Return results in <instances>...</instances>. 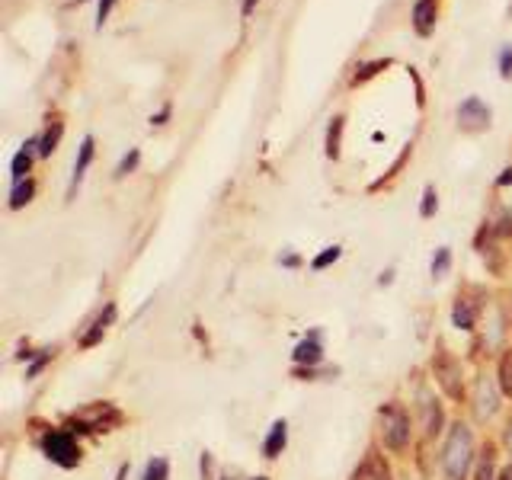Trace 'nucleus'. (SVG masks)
Masks as SVG:
<instances>
[{
  "label": "nucleus",
  "mask_w": 512,
  "mask_h": 480,
  "mask_svg": "<svg viewBox=\"0 0 512 480\" xmlns=\"http://www.w3.org/2000/svg\"><path fill=\"white\" fill-rule=\"evenodd\" d=\"M474 461V439H471V429L458 423L448 432V442H445V452H442V471L445 480H464L468 477V468Z\"/></svg>",
  "instance_id": "obj_1"
},
{
  "label": "nucleus",
  "mask_w": 512,
  "mask_h": 480,
  "mask_svg": "<svg viewBox=\"0 0 512 480\" xmlns=\"http://www.w3.org/2000/svg\"><path fill=\"white\" fill-rule=\"evenodd\" d=\"M42 452L58 468H77L80 464V445L68 429H48L42 436Z\"/></svg>",
  "instance_id": "obj_2"
},
{
  "label": "nucleus",
  "mask_w": 512,
  "mask_h": 480,
  "mask_svg": "<svg viewBox=\"0 0 512 480\" xmlns=\"http://www.w3.org/2000/svg\"><path fill=\"white\" fill-rule=\"evenodd\" d=\"M381 426H384V445L400 452L407 442H410V416L404 407L397 404H388L381 410Z\"/></svg>",
  "instance_id": "obj_3"
},
{
  "label": "nucleus",
  "mask_w": 512,
  "mask_h": 480,
  "mask_svg": "<svg viewBox=\"0 0 512 480\" xmlns=\"http://www.w3.org/2000/svg\"><path fill=\"white\" fill-rule=\"evenodd\" d=\"M458 125L464 132H480V128H490V106L480 100V96H468L458 106Z\"/></svg>",
  "instance_id": "obj_4"
},
{
  "label": "nucleus",
  "mask_w": 512,
  "mask_h": 480,
  "mask_svg": "<svg viewBox=\"0 0 512 480\" xmlns=\"http://www.w3.org/2000/svg\"><path fill=\"white\" fill-rule=\"evenodd\" d=\"M436 0H416L413 4V29L420 32V36H432V29H436Z\"/></svg>",
  "instance_id": "obj_5"
},
{
  "label": "nucleus",
  "mask_w": 512,
  "mask_h": 480,
  "mask_svg": "<svg viewBox=\"0 0 512 480\" xmlns=\"http://www.w3.org/2000/svg\"><path fill=\"white\" fill-rule=\"evenodd\" d=\"M36 148H39V138H32V141H26L20 151H16V157H13V164H10V173H13V183H23V180H29V170H32V160H36Z\"/></svg>",
  "instance_id": "obj_6"
},
{
  "label": "nucleus",
  "mask_w": 512,
  "mask_h": 480,
  "mask_svg": "<svg viewBox=\"0 0 512 480\" xmlns=\"http://www.w3.org/2000/svg\"><path fill=\"white\" fill-rule=\"evenodd\" d=\"M112 317H116V304H106V311H103L100 317H96L93 324H90V333H84V340H80V346L90 349V346L100 343L103 336H106V327L112 324Z\"/></svg>",
  "instance_id": "obj_7"
},
{
  "label": "nucleus",
  "mask_w": 512,
  "mask_h": 480,
  "mask_svg": "<svg viewBox=\"0 0 512 480\" xmlns=\"http://www.w3.org/2000/svg\"><path fill=\"white\" fill-rule=\"evenodd\" d=\"M285 442H288V423L285 420H276L269 426V436H266V442H263V455L266 458H279L282 455V448H285Z\"/></svg>",
  "instance_id": "obj_8"
},
{
  "label": "nucleus",
  "mask_w": 512,
  "mask_h": 480,
  "mask_svg": "<svg viewBox=\"0 0 512 480\" xmlns=\"http://www.w3.org/2000/svg\"><path fill=\"white\" fill-rule=\"evenodd\" d=\"M320 359H324V346H320L317 333H311L308 340H301V343L295 346V362H298V365H317Z\"/></svg>",
  "instance_id": "obj_9"
},
{
  "label": "nucleus",
  "mask_w": 512,
  "mask_h": 480,
  "mask_svg": "<svg viewBox=\"0 0 512 480\" xmlns=\"http://www.w3.org/2000/svg\"><path fill=\"white\" fill-rule=\"evenodd\" d=\"M90 160H93V138L87 135L84 141H80V151H77V160H74V176H71V196H74V189L80 186V180H84V173L90 167Z\"/></svg>",
  "instance_id": "obj_10"
},
{
  "label": "nucleus",
  "mask_w": 512,
  "mask_h": 480,
  "mask_svg": "<svg viewBox=\"0 0 512 480\" xmlns=\"http://www.w3.org/2000/svg\"><path fill=\"white\" fill-rule=\"evenodd\" d=\"M388 477H391L388 464H384L381 458H375V455H368L365 464L356 471V477H352V480H388Z\"/></svg>",
  "instance_id": "obj_11"
},
{
  "label": "nucleus",
  "mask_w": 512,
  "mask_h": 480,
  "mask_svg": "<svg viewBox=\"0 0 512 480\" xmlns=\"http://www.w3.org/2000/svg\"><path fill=\"white\" fill-rule=\"evenodd\" d=\"M32 196H36V183L32 180H23V183H13V192H10V208L16 212V208H23L32 202Z\"/></svg>",
  "instance_id": "obj_12"
},
{
  "label": "nucleus",
  "mask_w": 512,
  "mask_h": 480,
  "mask_svg": "<svg viewBox=\"0 0 512 480\" xmlns=\"http://www.w3.org/2000/svg\"><path fill=\"white\" fill-rule=\"evenodd\" d=\"M61 135H64V125H61V122H52V125H48V128H45V135L39 138V154H42V157L52 154V151L58 148Z\"/></svg>",
  "instance_id": "obj_13"
},
{
  "label": "nucleus",
  "mask_w": 512,
  "mask_h": 480,
  "mask_svg": "<svg viewBox=\"0 0 512 480\" xmlns=\"http://www.w3.org/2000/svg\"><path fill=\"white\" fill-rule=\"evenodd\" d=\"M343 116H336L333 122H330V128H327V157H340V141H343Z\"/></svg>",
  "instance_id": "obj_14"
},
{
  "label": "nucleus",
  "mask_w": 512,
  "mask_h": 480,
  "mask_svg": "<svg viewBox=\"0 0 512 480\" xmlns=\"http://www.w3.org/2000/svg\"><path fill=\"white\" fill-rule=\"evenodd\" d=\"M423 410H426V429H429V436H436V432L442 429V407H439V400L423 397Z\"/></svg>",
  "instance_id": "obj_15"
},
{
  "label": "nucleus",
  "mask_w": 512,
  "mask_h": 480,
  "mask_svg": "<svg viewBox=\"0 0 512 480\" xmlns=\"http://www.w3.org/2000/svg\"><path fill=\"white\" fill-rule=\"evenodd\" d=\"M452 320H455L458 330H474V308L468 301H458L455 311H452Z\"/></svg>",
  "instance_id": "obj_16"
},
{
  "label": "nucleus",
  "mask_w": 512,
  "mask_h": 480,
  "mask_svg": "<svg viewBox=\"0 0 512 480\" xmlns=\"http://www.w3.org/2000/svg\"><path fill=\"white\" fill-rule=\"evenodd\" d=\"M388 58H378V61H368V64H359V68H356V77H352V84H365V80L368 77H375L381 68H388Z\"/></svg>",
  "instance_id": "obj_17"
},
{
  "label": "nucleus",
  "mask_w": 512,
  "mask_h": 480,
  "mask_svg": "<svg viewBox=\"0 0 512 480\" xmlns=\"http://www.w3.org/2000/svg\"><path fill=\"white\" fill-rule=\"evenodd\" d=\"M448 266H452V250H448V247H439L436 256H432V276L442 279L445 272H448Z\"/></svg>",
  "instance_id": "obj_18"
},
{
  "label": "nucleus",
  "mask_w": 512,
  "mask_h": 480,
  "mask_svg": "<svg viewBox=\"0 0 512 480\" xmlns=\"http://www.w3.org/2000/svg\"><path fill=\"white\" fill-rule=\"evenodd\" d=\"M170 468H167V461L164 458H154L148 468H144V477L141 480H167Z\"/></svg>",
  "instance_id": "obj_19"
},
{
  "label": "nucleus",
  "mask_w": 512,
  "mask_h": 480,
  "mask_svg": "<svg viewBox=\"0 0 512 480\" xmlns=\"http://www.w3.org/2000/svg\"><path fill=\"white\" fill-rule=\"evenodd\" d=\"M138 160H141V151H138V148H132V151H128V154L119 160V167H116V176H119V180H122V176H128V173H132V170L138 167Z\"/></svg>",
  "instance_id": "obj_20"
},
{
  "label": "nucleus",
  "mask_w": 512,
  "mask_h": 480,
  "mask_svg": "<svg viewBox=\"0 0 512 480\" xmlns=\"http://www.w3.org/2000/svg\"><path fill=\"white\" fill-rule=\"evenodd\" d=\"M436 208H439V196H436V189H426L423 192V205H420V215L423 218H432V215H436Z\"/></svg>",
  "instance_id": "obj_21"
},
{
  "label": "nucleus",
  "mask_w": 512,
  "mask_h": 480,
  "mask_svg": "<svg viewBox=\"0 0 512 480\" xmlns=\"http://www.w3.org/2000/svg\"><path fill=\"white\" fill-rule=\"evenodd\" d=\"M500 388L503 394H512V352L503 356V365H500Z\"/></svg>",
  "instance_id": "obj_22"
},
{
  "label": "nucleus",
  "mask_w": 512,
  "mask_h": 480,
  "mask_svg": "<svg viewBox=\"0 0 512 480\" xmlns=\"http://www.w3.org/2000/svg\"><path fill=\"white\" fill-rule=\"evenodd\" d=\"M340 253H343L340 247H327V250L320 253V256H314V263H311V266H314V269H327L330 263L340 260Z\"/></svg>",
  "instance_id": "obj_23"
},
{
  "label": "nucleus",
  "mask_w": 512,
  "mask_h": 480,
  "mask_svg": "<svg viewBox=\"0 0 512 480\" xmlns=\"http://www.w3.org/2000/svg\"><path fill=\"white\" fill-rule=\"evenodd\" d=\"M500 74L509 80L512 77V45H503L500 48Z\"/></svg>",
  "instance_id": "obj_24"
},
{
  "label": "nucleus",
  "mask_w": 512,
  "mask_h": 480,
  "mask_svg": "<svg viewBox=\"0 0 512 480\" xmlns=\"http://www.w3.org/2000/svg\"><path fill=\"white\" fill-rule=\"evenodd\" d=\"M477 480H493V452L487 448L484 461H480V471H477Z\"/></svg>",
  "instance_id": "obj_25"
},
{
  "label": "nucleus",
  "mask_w": 512,
  "mask_h": 480,
  "mask_svg": "<svg viewBox=\"0 0 512 480\" xmlns=\"http://www.w3.org/2000/svg\"><path fill=\"white\" fill-rule=\"evenodd\" d=\"M112 7H116V0H100V10H96V26L106 23V16H109Z\"/></svg>",
  "instance_id": "obj_26"
},
{
  "label": "nucleus",
  "mask_w": 512,
  "mask_h": 480,
  "mask_svg": "<svg viewBox=\"0 0 512 480\" xmlns=\"http://www.w3.org/2000/svg\"><path fill=\"white\" fill-rule=\"evenodd\" d=\"M208 477H212V455H202V480H208Z\"/></svg>",
  "instance_id": "obj_27"
},
{
  "label": "nucleus",
  "mask_w": 512,
  "mask_h": 480,
  "mask_svg": "<svg viewBox=\"0 0 512 480\" xmlns=\"http://www.w3.org/2000/svg\"><path fill=\"white\" fill-rule=\"evenodd\" d=\"M167 119H170V106H164V109L157 112V116H151V125H164Z\"/></svg>",
  "instance_id": "obj_28"
},
{
  "label": "nucleus",
  "mask_w": 512,
  "mask_h": 480,
  "mask_svg": "<svg viewBox=\"0 0 512 480\" xmlns=\"http://www.w3.org/2000/svg\"><path fill=\"white\" fill-rule=\"evenodd\" d=\"M512 183V167L509 170H503V176H500V180H496V186H509Z\"/></svg>",
  "instance_id": "obj_29"
},
{
  "label": "nucleus",
  "mask_w": 512,
  "mask_h": 480,
  "mask_svg": "<svg viewBox=\"0 0 512 480\" xmlns=\"http://www.w3.org/2000/svg\"><path fill=\"white\" fill-rule=\"evenodd\" d=\"M256 4H260V0H244V7H240V13H244V16H250Z\"/></svg>",
  "instance_id": "obj_30"
},
{
  "label": "nucleus",
  "mask_w": 512,
  "mask_h": 480,
  "mask_svg": "<svg viewBox=\"0 0 512 480\" xmlns=\"http://www.w3.org/2000/svg\"><path fill=\"white\" fill-rule=\"evenodd\" d=\"M500 234H512V215H506V218H503V224H500Z\"/></svg>",
  "instance_id": "obj_31"
},
{
  "label": "nucleus",
  "mask_w": 512,
  "mask_h": 480,
  "mask_svg": "<svg viewBox=\"0 0 512 480\" xmlns=\"http://www.w3.org/2000/svg\"><path fill=\"white\" fill-rule=\"evenodd\" d=\"M506 445H509V452H512V420H509V426H506Z\"/></svg>",
  "instance_id": "obj_32"
},
{
  "label": "nucleus",
  "mask_w": 512,
  "mask_h": 480,
  "mask_svg": "<svg viewBox=\"0 0 512 480\" xmlns=\"http://www.w3.org/2000/svg\"><path fill=\"white\" fill-rule=\"evenodd\" d=\"M256 480H269V477H256Z\"/></svg>",
  "instance_id": "obj_33"
},
{
  "label": "nucleus",
  "mask_w": 512,
  "mask_h": 480,
  "mask_svg": "<svg viewBox=\"0 0 512 480\" xmlns=\"http://www.w3.org/2000/svg\"><path fill=\"white\" fill-rule=\"evenodd\" d=\"M221 480H231V477H221Z\"/></svg>",
  "instance_id": "obj_34"
}]
</instances>
